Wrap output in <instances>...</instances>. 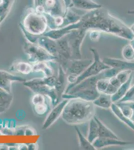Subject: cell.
Masks as SVG:
<instances>
[{
    "instance_id": "obj_1",
    "label": "cell",
    "mask_w": 134,
    "mask_h": 150,
    "mask_svg": "<svg viewBox=\"0 0 134 150\" xmlns=\"http://www.w3.org/2000/svg\"><path fill=\"white\" fill-rule=\"evenodd\" d=\"M95 107L93 102L79 99H69L61 117L68 124H82L89 122L95 116Z\"/></svg>"
},
{
    "instance_id": "obj_2",
    "label": "cell",
    "mask_w": 134,
    "mask_h": 150,
    "mask_svg": "<svg viewBox=\"0 0 134 150\" xmlns=\"http://www.w3.org/2000/svg\"><path fill=\"white\" fill-rule=\"evenodd\" d=\"M90 50L93 55L94 59L92 63L87 68V69L85 70L83 73L79 76L77 79L76 82H75V84L72 85H68L67 86L64 94L68 93V91L72 89L74 86L80 83V82H81L85 79L98 75L104 71L110 68V67L106 65L104 63L103 60L101 59L97 50L92 48Z\"/></svg>"
},
{
    "instance_id": "obj_3",
    "label": "cell",
    "mask_w": 134,
    "mask_h": 150,
    "mask_svg": "<svg viewBox=\"0 0 134 150\" xmlns=\"http://www.w3.org/2000/svg\"><path fill=\"white\" fill-rule=\"evenodd\" d=\"M24 85L36 94H43L49 99L51 106L54 107L59 103L60 98L55 88H51L44 83L43 78H34L24 82Z\"/></svg>"
},
{
    "instance_id": "obj_4",
    "label": "cell",
    "mask_w": 134,
    "mask_h": 150,
    "mask_svg": "<svg viewBox=\"0 0 134 150\" xmlns=\"http://www.w3.org/2000/svg\"><path fill=\"white\" fill-rule=\"evenodd\" d=\"M25 51L28 56V61L32 64L40 62L57 61V58L51 55L40 46L27 44L25 46Z\"/></svg>"
},
{
    "instance_id": "obj_5",
    "label": "cell",
    "mask_w": 134,
    "mask_h": 150,
    "mask_svg": "<svg viewBox=\"0 0 134 150\" xmlns=\"http://www.w3.org/2000/svg\"><path fill=\"white\" fill-rule=\"evenodd\" d=\"M68 102V99H63V100L58 103L56 106L53 107L45 120L44 122L43 125V129L46 130L49 128L60 117H61L65 107Z\"/></svg>"
},
{
    "instance_id": "obj_6",
    "label": "cell",
    "mask_w": 134,
    "mask_h": 150,
    "mask_svg": "<svg viewBox=\"0 0 134 150\" xmlns=\"http://www.w3.org/2000/svg\"><path fill=\"white\" fill-rule=\"evenodd\" d=\"M93 61L90 59H72L66 70L67 75L78 77L92 63Z\"/></svg>"
},
{
    "instance_id": "obj_7",
    "label": "cell",
    "mask_w": 134,
    "mask_h": 150,
    "mask_svg": "<svg viewBox=\"0 0 134 150\" xmlns=\"http://www.w3.org/2000/svg\"><path fill=\"white\" fill-rule=\"evenodd\" d=\"M100 93L97 91L96 88L84 89L73 94H63L61 98L63 99H79L85 101L93 102L97 99Z\"/></svg>"
},
{
    "instance_id": "obj_8",
    "label": "cell",
    "mask_w": 134,
    "mask_h": 150,
    "mask_svg": "<svg viewBox=\"0 0 134 150\" xmlns=\"http://www.w3.org/2000/svg\"><path fill=\"white\" fill-rule=\"evenodd\" d=\"M132 143V142H131L122 141L119 140V139L99 137L92 144L96 150H97L109 146H124Z\"/></svg>"
},
{
    "instance_id": "obj_9",
    "label": "cell",
    "mask_w": 134,
    "mask_h": 150,
    "mask_svg": "<svg viewBox=\"0 0 134 150\" xmlns=\"http://www.w3.org/2000/svg\"><path fill=\"white\" fill-rule=\"evenodd\" d=\"M103 61L110 68L118 69L121 71L131 70L134 71V62L109 57L104 58Z\"/></svg>"
},
{
    "instance_id": "obj_10",
    "label": "cell",
    "mask_w": 134,
    "mask_h": 150,
    "mask_svg": "<svg viewBox=\"0 0 134 150\" xmlns=\"http://www.w3.org/2000/svg\"><path fill=\"white\" fill-rule=\"evenodd\" d=\"M67 75L61 65H59L58 76L57 77V81L55 89L57 93L59 98L65 93L67 87Z\"/></svg>"
},
{
    "instance_id": "obj_11",
    "label": "cell",
    "mask_w": 134,
    "mask_h": 150,
    "mask_svg": "<svg viewBox=\"0 0 134 150\" xmlns=\"http://www.w3.org/2000/svg\"><path fill=\"white\" fill-rule=\"evenodd\" d=\"M134 72L133 71L127 81L124 84H122L118 89L117 92L112 96V100L113 103L118 102L126 95L129 88L131 87L133 79L134 78Z\"/></svg>"
},
{
    "instance_id": "obj_12",
    "label": "cell",
    "mask_w": 134,
    "mask_h": 150,
    "mask_svg": "<svg viewBox=\"0 0 134 150\" xmlns=\"http://www.w3.org/2000/svg\"><path fill=\"white\" fill-rule=\"evenodd\" d=\"M38 43L39 46L47 51L51 55L57 58V43L52 39L42 38L39 39Z\"/></svg>"
},
{
    "instance_id": "obj_13",
    "label": "cell",
    "mask_w": 134,
    "mask_h": 150,
    "mask_svg": "<svg viewBox=\"0 0 134 150\" xmlns=\"http://www.w3.org/2000/svg\"><path fill=\"white\" fill-rule=\"evenodd\" d=\"M13 100L11 93L0 89V114L6 112L10 107Z\"/></svg>"
},
{
    "instance_id": "obj_14",
    "label": "cell",
    "mask_w": 134,
    "mask_h": 150,
    "mask_svg": "<svg viewBox=\"0 0 134 150\" xmlns=\"http://www.w3.org/2000/svg\"><path fill=\"white\" fill-rule=\"evenodd\" d=\"M49 62H40L33 65V72H41L45 77H48L54 75V71L52 67L48 64Z\"/></svg>"
},
{
    "instance_id": "obj_15",
    "label": "cell",
    "mask_w": 134,
    "mask_h": 150,
    "mask_svg": "<svg viewBox=\"0 0 134 150\" xmlns=\"http://www.w3.org/2000/svg\"><path fill=\"white\" fill-rule=\"evenodd\" d=\"M9 70L23 75H28L33 72V65L26 62H18L13 64Z\"/></svg>"
},
{
    "instance_id": "obj_16",
    "label": "cell",
    "mask_w": 134,
    "mask_h": 150,
    "mask_svg": "<svg viewBox=\"0 0 134 150\" xmlns=\"http://www.w3.org/2000/svg\"><path fill=\"white\" fill-rule=\"evenodd\" d=\"M96 107L102 109H110L113 102L112 100V96L105 93H100L97 99L93 102Z\"/></svg>"
},
{
    "instance_id": "obj_17",
    "label": "cell",
    "mask_w": 134,
    "mask_h": 150,
    "mask_svg": "<svg viewBox=\"0 0 134 150\" xmlns=\"http://www.w3.org/2000/svg\"><path fill=\"white\" fill-rule=\"evenodd\" d=\"M112 110V112L114 113L121 121L122 122L125 124H126L129 128L131 129L134 132V123L133 122L130 118L125 116L122 112L121 111L120 108L116 103L112 104V106L110 108Z\"/></svg>"
},
{
    "instance_id": "obj_18",
    "label": "cell",
    "mask_w": 134,
    "mask_h": 150,
    "mask_svg": "<svg viewBox=\"0 0 134 150\" xmlns=\"http://www.w3.org/2000/svg\"><path fill=\"white\" fill-rule=\"evenodd\" d=\"M99 137L98 124L94 117L89 121L88 134L87 139L89 141L93 143Z\"/></svg>"
},
{
    "instance_id": "obj_19",
    "label": "cell",
    "mask_w": 134,
    "mask_h": 150,
    "mask_svg": "<svg viewBox=\"0 0 134 150\" xmlns=\"http://www.w3.org/2000/svg\"><path fill=\"white\" fill-rule=\"evenodd\" d=\"M75 130L76 132L77 135L78 136L79 147L81 149L85 150H96V149L93 145V144L89 141L88 139L85 138L79 128L76 126H75Z\"/></svg>"
},
{
    "instance_id": "obj_20",
    "label": "cell",
    "mask_w": 134,
    "mask_h": 150,
    "mask_svg": "<svg viewBox=\"0 0 134 150\" xmlns=\"http://www.w3.org/2000/svg\"><path fill=\"white\" fill-rule=\"evenodd\" d=\"M94 117L98 124L99 137L119 139L118 137L109 128H108L103 123H102L96 116H95Z\"/></svg>"
},
{
    "instance_id": "obj_21",
    "label": "cell",
    "mask_w": 134,
    "mask_h": 150,
    "mask_svg": "<svg viewBox=\"0 0 134 150\" xmlns=\"http://www.w3.org/2000/svg\"><path fill=\"white\" fill-rule=\"evenodd\" d=\"M0 77L10 80L13 82H23L24 83L26 81L25 79L23 78L22 77L16 76L11 73L7 72L4 70H0Z\"/></svg>"
},
{
    "instance_id": "obj_22",
    "label": "cell",
    "mask_w": 134,
    "mask_h": 150,
    "mask_svg": "<svg viewBox=\"0 0 134 150\" xmlns=\"http://www.w3.org/2000/svg\"><path fill=\"white\" fill-rule=\"evenodd\" d=\"M122 56L124 60L128 61L134 60V49L132 45H127L123 48Z\"/></svg>"
},
{
    "instance_id": "obj_23",
    "label": "cell",
    "mask_w": 134,
    "mask_h": 150,
    "mask_svg": "<svg viewBox=\"0 0 134 150\" xmlns=\"http://www.w3.org/2000/svg\"><path fill=\"white\" fill-rule=\"evenodd\" d=\"M74 2L77 7L82 9H90L94 8L96 6L98 7L95 4L92 3L88 0H74Z\"/></svg>"
},
{
    "instance_id": "obj_24",
    "label": "cell",
    "mask_w": 134,
    "mask_h": 150,
    "mask_svg": "<svg viewBox=\"0 0 134 150\" xmlns=\"http://www.w3.org/2000/svg\"><path fill=\"white\" fill-rule=\"evenodd\" d=\"M110 82L109 79L102 78L98 80L96 83V89L100 93H104Z\"/></svg>"
},
{
    "instance_id": "obj_25",
    "label": "cell",
    "mask_w": 134,
    "mask_h": 150,
    "mask_svg": "<svg viewBox=\"0 0 134 150\" xmlns=\"http://www.w3.org/2000/svg\"><path fill=\"white\" fill-rule=\"evenodd\" d=\"M13 82L10 80L0 77V89L5 91L9 93H11Z\"/></svg>"
},
{
    "instance_id": "obj_26",
    "label": "cell",
    "mask_w": 134,
    "mask_h": 150,
    "mask_svg": "<svg viewBox=\"0 0 134 150\" xmlns=\"http://www.w3.org/2000/svg\"><path fill=\"white\" fill-rule=\"evenodd\" d=\"M47 96L43 94L36 93L33 96L31 101L34 106L46 103Z\"/></svg>"
},
{
    "instance_id": "obj_27",
    "label": "cell",
    "mask_w": 134,
    "mask_h": 150,
    "mask_svg": "<svg viewBox=\"0 0 134 150\" xmlns=\"http://www.w3.org/2000/svg\"><path fill=\"white\" fill-rule=\"evenodd\" d=\"M132 71L131 70H124L119 72L118 74L116 77L120 82L121 84H123L127 81L130 76Z\"/></svg>"
},
{
    "instance_id": "obj_28",
    "label": "cell",
    "mask_w": 134,
    "mask_h": 150,
    "mask_svg": "<svg viewBox=\"0 0 134 150\" xmlns=\"http://www.w3.org/2000/svg\"><path fill=\"white\" fill-rule=\"evenodd\" d=\"M49 109V106L47 103L40 104L34 106L35 112L38 115H43L47 112Z\"/></svg>"
},
{
    "instance_id": "obj_29",
    "label": "cell",
    "mask_w": 134,
    "mask_h": 150,
    "mask_svg": "<svg viewBox=\"0 0 134 150\" xmlns=\"http://www.w3.org/2000/svg\"><path fill=\"white\" fill-rule=\"evenodd\" d=\"M134 100V85L130 87L126 95L118 102H124L128 101H133Z\"/></svg>"
},
{
    "instance_id": "obj_30",
    "label": "cell",
    "mask_w": 134,
    "mask_h": 150,
    "mask_svg": "<svg viewBox=\"0 0 134 150\" xmlns=\"http://www.w3.org/2000/svg\"><path fill=\"white\" fill-rule=\"evenodd\" d=\"M122 71L118 69L110 68L104 71V74L106 78L110 79L112 77H115L119 72Z\"/></svg>"
},
{
    "instance_id": "obj_31",
    "label": "cell",
    "mask_w": 134,
    "mask_h": 150,
    "mask_svg": "<svg viewBox=\"0 0 134 150\" xmlns=\"http://www.w3.org/2000/svg\"><path fill=\"white\" fill-rule=\"evenodd\" d=\"M43 80L45 83L47 85L51 88H55L57 81V76H55L54 75H53L50 77H44L43 78Z\"/></svg>"
},
{
    "instance_id": "obj_32",
    "label": "cell",
    "mask_w": 134,
    "mask_h": 150,
    "mask_svg": "<svg viewBox=\"0 0 134 150\" xmlns=\"http://www.w3.org/2000/svg\"><path fill=\"white\" fill-rule=\"evenodd\" d=\"M118 89L117 88H116L115 86L113 85H112V84H111L110 83H109L108 85V86L107 87V89L105 92V94L108 95L112 96L115 94L117 92V91Z\"/></svg>"
},
{
    "instance_id": "obj_33",
    "label": "cell",
    "mask_w": 134,
    "mask_h": 150,
    "mask_svg": "<svg viewBox=\"0 0 134 150\" xmlns=\"http://www.w3.org/2000/svg\"><path fill=\"white\" fill-rule=\"evenodd\" d=\"M109 82H110V83L111 84H112V85L115 86L118 89L119 87H120L121 85H122V84H121L120 82L119 81V80L118 79L116 76L112 77V78L109 79Z\"/></svg>"
},
{
    "instance_id": "obj_34",
    "label": "cell",
    "mask_w": 134,
    "mask_h": 150,
    "mask_svg": "<svg viewBox=\"0 0 134 150\" xmlns=\"http://www.w3.org/2000/svg\"><path fill=\"white\" fill-rule=\"evenodd\" d=\"M120 103H122V104L125 105L126 106H128L129 107L131 108V109H132L133 110H134V101H128V102Z\"/></svg>"
},
{
    "instance_id": "obj_35",
    "label": "cell",
    "mask_w": 134,
    "mask_h": 150,
    "mask_svg": "<svg viewBox=\"0 0 134 150\" xmlns=\"http://www.w3.org/2000/svg\"><path fill=\"white\" fill-rule=\"evenodd\" d=\"M25 135H35L34 131H33L31 128H27V129L25 130Z\"/></svg>"
},
{
    "instance_id": "obj_36",
    "label": "cell",
    "mask_w": 134,
    "mask_h": 150,
    "mask_svg": "<svg viewBox=\"0 0 134 150\" xmlns=\"http://www.w3.org/2000/svg\"><path fill=\"white\" fill-rule=\"evenodd\" d=\"M28 147L29 150H36L38 148L37 145L36 144H30L28 145Z\"/></svg>"
},
{
    "instance_id": "obj_37",
    "label": "cell",
    "mask_w": 134,
    "mask_h": 150,
    "mask_svg": "<svg viewBox=\"0 0 134 150\" xmlns=\"http://www.w3.org/2000/svg\"><path fill=\"white\" fill-rule=\"evenodd\" d=\"M19 149L20 150H28V147L27 145H25V144H21L19 147Z\"/></svg>"
},
{
    "instance_id": "obj_38",
    "label": "cell",
    "mask_w": 134,
    "mask_h": 150,
    "mask_svg": "<svg viewBox=\"0 0 134 150\" xmlns=\"http://www.w3.org/2000/svg\"><path fill=\"white\" fill-rule=\"evenodd\" d=\"M130 119L131 120V121L133 122H134V110L133 111V112L132 115V116H131V118H130Z\"/></svg>"
},
{
    "instance_id": "obj_39",
    "label": "cell",
    "mask_w": 134,
    "mask_h": 150,
    "mask_svg": "<svg viewBox=\"0 0 134 150\" xmlns=\"http://www.w3.org/2000/svg\"><path fill=\"white\" fill-rule=\"evenodd\" d=\"M133 32L134 33V28H132Z\"/></svg>"
},
{
    "instance_id": "obj_40",
    "label": "cell",
    "mask_w": 134,
    "mask_h": 150,
    "mask_svg": "<svg viewBox=\"0 0 134 150\" xmlns=\"http://www.w3.org/2000/svg\"><path fill=\"white\" fill-rule=\"evenodd\" d=\"M131 45H132V46L133 47V48H134V45H133V44H131Z\"/></svg>"
}]
</instances>
